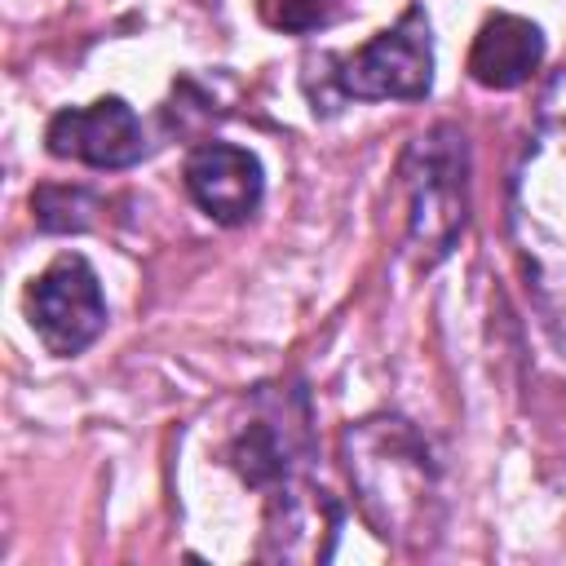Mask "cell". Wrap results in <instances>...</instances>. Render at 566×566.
Instances as JSON below:
<instances>
[{
  "label": "cell",
  "instance_id": "9c48e42d",
  "mask_svg": "<svg viewBox=\"0 0 566 566\" xmlns=\"http://www.w3.org/2000/svg\"><path fill=\"white\" fill-rule=\"evenodd\" d=\"M35 208V226L40 230H84L97 212V199L84 190H66V186H44L31 195Z\"/></svg>",
  "mask_w": 566,
  "mask_h": 566
},
{
  "label": "cell",
  "instance_id": "7a4b0ae2",
  "mask_svg": "<svg viewBox=\"0 0 566 566\" xmlns=\"http://www.w3.org/2000/svg\"><path fill=\"white\" fill-rule=\"evenodd\" d=\"M340 460L367 526L394 548H429L442 531V473L402 416H363L340 433Z\"/></svg>",
  "mask_w": 566,
  "mask_h": 566
},
{
  "label": "cell",
  "instance_id": "6da1fadb",
  "mask_svg": "<svg viewBox=\"0 0 566 566\" xmlns=\"http://www.w3.org/2000/svg\"><path fill=\"white\" fill-rule=\"evenodd\" d=\"M509 234L526 287L566 354V66L544 84L509 181Z\"/></svg>",
  "mask_w": 566,
  "mask_h": 566
},
{
  "label": "cell",
  "instance_id": "5b68a950",
  "mask_svg": "<svg viewBox=\"0 0 566 566\" xmlns=\"http://www.w3.org/2000/svg\"><path fill=\"white\" fill-rule=\"evenodd\" d=\"M27 318L49 354H84L106 327V296L93 265L80 252H62L27 287Z\"/></svg>",
  "mask_w": 566,
  "mask_h": 566
},
{
  "label": "cell",
  "instance_id": "ba28073f",
  "mask_svg": "<svg viewBox=\"0 0 566 566\" xmlns=\"http://www.w3.org/2000/svg\"><path fill=\"white\" fill-rule=\"evenodd\" d=\"M544 62V31L517 13H491L469 49V75L482 88H517Z\"/></svg>",
  "mask_w": 566,
  "mask_h": 566
},
{
  "label": "cell",
  "instance_id": "3957f363",
  "mask_svg": "<svg viewBox=\"0 0 566 566\" xmlns=\"http://www.w3.org/2000/svg\"><path fill=\"white\" fill-rule=\"evenodd\" d=\"M407 199V248L420 270L447 261L469 226V146L455 124L411 137L398 164Z\"/></svg>",
  "mask_w": 566,
  "mask_h": 566
},
{
  "label": "cell",
  "instance_id": "52a82bcc",
  "mask_svg": "<svg viewBox=\"0 0 566 566\" xmlns=\"http://www.w3.org/2000/svg\"><path fill=\"white\" fill-rule=\"evenodd\" d=\"M186 190L217 226H243L265 195L261 159L234 142H203L186 159Z\"/></svg>",
  "mask_w": 566,
  "mask_h": 566
},
{
  "label": "cell",
  "instance_id": "30bf717a",
  "mask_svg": "<svg viewBox=\"0 0 566 566\" xmlns=\"http://www.w3.org/2000/svg\"><path fill=\"white\" fill-rule=\"evenodd\" d=\"M261 18L274 27V31H318L327 27L336 13H340V0H256Z\"/></svg>",
  "mask_w": 566,
  "mask_h": 566
},
{
  "label": "cell",
  "instance_id": "277c9868",
  "mask_svg": "<svg viewBox=\"0 0 566 566\" xmlns=\"http://www.w3.org/2000/svg\"><path fill=\"white\" fill-rule=\"evenodd\" d=\"M336 97L354 102H420L433 88V35L420 4H407L394 27L354 53L327 57Z\"/></svg>",
  "mask_w": 566,
  "mask_h": 566
},
{
  "label": "cell",
  "instance_id": "8992f818",
  "mask_svg": "<svg viewBox=\"0 0 566 566\" xmlns=\"http://www.w3.org/2000/svg\"><path fill=\"white\" fill-rule=\"evenodd\" d=\"M49 155L88 168H128L146 155L142 119L124 97H97L93 106H66L44 128Z\"/></svg>",
  "mask_w": 566,
  "mask_h": 566
}]
</instances>
